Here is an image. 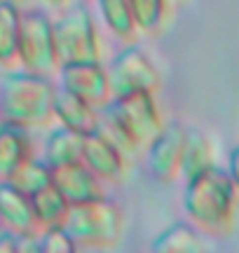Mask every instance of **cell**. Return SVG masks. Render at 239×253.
<instances>
[{
    "instance_id": "cell-1",
    "label": "cell",
    "mask_w": 239,
    "mask_h": 253,
    "mask_svg": "<svg viewBox=\"0 0 239 253\" xmlns=\"http://www.w3.org/2000/svg\"><path fill=\"white\" fill-rule=\"evenodd\" d=\"M237 185L230 173L218 167L185 181L183 207L199 232L223 239L237 230Z\"/></svg>"
},
{
    "instance_id": "cell-2",
    "label": "cell",
    "mask_w": 239,
    "mask_h": 253,
    "mask_svg": "<svg viewBox=\"0 0 239 253\" xmlns=\"http://www.w3.org/2000/svg\"><path fill=\"white\" fill-rule=\"evenodd\" d=\"M54 94L49 75L12 68L0 82V115L28 131L47 129L54 120Z\"/></svg>"
},
{
    "instance_id": "cell-3",
    "label": "cell",
    "mask_w": 239,
    "mask_h": 253,
    "mask_svg": "<svg viewBox=\"0 0 239 253\" xmlns=\"http://www.w3.org/2000/svg\"><path fill=\"white\" fill-rule=\"evenodd\" d=\"M64 227L75 242V249L103 251L120 244L124 232V213L115 202L101 195L87 202L71 204Z\"/></svg>"
},
{
    "instance_id": "cell-4",
    "label": "cell",
    "mask_w": 239,
    "mask_h": 253,
    "mask_svg": "<svg viewBox=\"0 0 239 253\" xmlns=\"http://www.w3.org/2000/svg\"><path fill=\"white\" fill-rule=\"evenodd\" d=\"M59 63L61 61H59V54H56L52 17L42 9H21L17 66L21 71L52 78L59 71Z\"/></svg>"
},
{
    "instance_id": "cell-5",
    "label": "cell",
    "mask_w": 239,
    "mask_h": 253,
    "mask_svg": "<svg viewBox=\"0 0 239 253\" xmlns=\"http://www.w3.org/2000/svg\"><path fill=\"white\" fill-rule=\"evenodd\" d=\"M64 14L52 21L59 61H101V40L94 17L84 5H68Z\"/></svg>"
},
{
    "instance_id": "cell-6",
    "label": "cell",
    "mask_w": 239,
    "mask_h": 253,
    "mask_svg": "<svg viewBox=\"0 0 239 253\" xmlns=\"http://www.w3.org/2000/svg\"><path fill=\"white\" fill-rule=\"evenodd\" d=\"M106 113L136 141L138 148L150 143L164 126L153 91H131V94L113 96L106 106Z\"/></svg>"
},
{
    "instance_id": "cell-7",
    "label": "cell",
    "mask_w": 239,
    "mask_h": 253,
    "mask_svg": "<svg viewBox=\"0 0 239 253\" xmlns=\"http://www.w3.org/2000/svg\"><path fill=\"white\" fill-rule=\"evenodd\" d=\"M108 84L113 96L131 94V91H153L162 87V75L138 47L127 45L108 66Z\"/></svg>"
},
{
    "instance_id": "cell-8",
    "label": "cell",
    "mask_w": 239,
    "mask_h": 253,
    "mask_svg": "<svg viewBox=\"0 0 239 253\" xmlns=\"http://www.w3.org/2000/svg\"><path fill=\"white\" fill-rule=\"evenodd\" d=\"M59 78H61V89L73 91L94 108H106L113 99L111 84H108V73L101 61H68L59 63Z\"/></svg>"
},
{
    "instance_id": "cell-9",
    "label": "cell",
    "mask_w": 239,
    "mask_h": 253,
    "mask_svg": "<svg viewBox=\"0 0 239 253\" xmlns=\"http://www.w3.org/2000/svg\"><path fill=\"white\" fill-rule=\"evenodd\" d=\"M185 136H188V131L181 125H169V126H162L159 134L148 143V167H150V173L159 183H164V185L181 178Z\"/></svg>"
},
{
    "instance_id": "cell-10",
    "label": "cell",
    "mask_w": 239,
    "mask_h": 253,
    "mask_svg": "<svg viewBox=\"0 0 239 253\" xmlns=\"http://www.w3.org/2000/svg\"><path fill=\"white\" fill-rule=\"evenodd\" d=\"M80 162L99 178L101 183L120 185L127 176V155L106 138V136L94 129L82 136V155Z\"/></svg>"
},
{
    "instance_id": "cell-11",
    "label": "cell",
    "mask_w": 239,
    "mask_h": 253,
    "mask_svg": "<svg viewBox=\"0 0 239 253\" xmlns=\"http://www.w3.org/2000/svg\"><path fill=\"white\" fill-rule=\"evenodd\" d=\"M52 185H54L71 204L87 202V199L101 197L103 195L101 181H99L80 160H78V162L52 167Z\"/></svg>"
},
{
    "instance_id": "cell-12",
    "label": "cell",
    "mask_w": 239,
    "mask_h": 253,
    "mask_svg": "<svg viewBox=\"0 0 239 253\" xmlns=\"http://www.w3.org/2000/svg\"><path fill=\"white\" fill-rule=\"evenodd\" d=\"M0 225L14 235H28L40 230L31 197L19 192L7 181H0Z\"/></svg>"
},
{
    "instance_id": "cell-13",
    "label": "cell",
    "mask_w": 239,
    "mask_h": 253,
    "mask_svg": "<svg viewBox=\"0 0 239 253\" xmlns=\"http://www.w3.org/2000/svg\"><path fill=\"white\" fill-rule=\"evenodd\" d=\"M54 120L80 134H89L99 125V108L75 96L73 91L56 87L54 94Z\"/></svg>"
},
{
    "instance_id": "cell-14",
    "label": "cell",
    "mask_w": 239,
    "mask_h": 253,
    "mask_svg": "<svg viewBox=\"0 0 239 253\" xmlns=\"http://www.w3.org/2000/svg\"><path fill=\"white\" fill-rule=\"evenodd\" d=\"M33 155L28 129L2 120L0 125V181H5L26 157Z\"/></svg>"
},
{
    "instance_id": "cell-15",
    "label": "cell",
    "mask_w": 239,
    "mask_h": 253,
    "mask_svg": "<svg viewBox=\"0 0 239 253\" xmlns=\"http://www.w3.org/2000/svg\"><path fill=\"white\" fill-rule=\"evenodd\" d=\"M155 253H204L206 251V239L204 232H199L195 225L188 223H174L164 232H159L153 242Z\"/></svg>"
},
{
    "instance_id": "cell-16",
    "label": "cell",
    "mask_w": 239,
    "mask_h": 253,
    "mask_svg": "<svg viewBox=\"0 0 239 253\" xmlns=\"http://www.w3.org/2000/svg\"><path fill=\"white\" fill-rule=\"evenodd\" d=\"M216 167V148L213 141L202 131H188L183 148V162H181V176L185 181L199 176Z\"/></svg>"
},
{
    "instance_id": "cell-17",
    "label": "cell",
    "mask_w": 239,
    "mask_h": 253,
    "mask_svg": "<svg viewBox=\"0 0 239 253\" xmlns=\"http://www.w3.org/2000/svg\"><path fill=\"white\" fill-rule=\"evenodd\" d=\"M82 136L84 134L73 131V129H68L64 125L52 129L45 141V162L49 167L78 162L80 155H82Z\"/></svg>"
},
{
    "instance_id": "cell-18",
    "label": "cell",
    "mask_w": 239,
    "mask_h": 253,
    "mask_svg": "<svg viewBox=\"0 0 239 253\" xmlns=\"http://www.w3.org/2000/svg\"><path fill=\"white\" fill-rule=\"evenodd\" d=\"M19 28H21V9L0 0V66L17 68Z\"/></svg>"
},
{
    "instance_id": "cell-19",
    "label": "cell",
    "mask_w": 239,
    "mask_h": 253,
    "mask_svg": "<svg viewBox=\"0 0 239 253\" xmlns=\"http://www.w3.org/2000/svg\"><path fill=\"white\" fill-rule=\"evenodd\" d=\"M31 204H33V213H36V220L40 230L42 227H52V225H64L68 207H71V202L52 183L47 188L38 190L36 195H31Z\"/></svg>"
},
{
    "instance_id": "cell-20",
    "label": "cell",
    "mask_w": 239,
    "mask_h": 253,
    "mask_svg": "<svg viewBox=\"0 0 239 253\" xmlns=\"http://www.w3.org/2000/svg\"><path fill=\"white\" fill-rule=\"evenodd\" d=\"M96 2H99V12H101L108 31L124 45H131L138 36V28L131 17L129 0H96Z\"/></svg>"
},
{
    "instance_id": "cell-21",
    "label": "cell",
    "mask_w": 239,
    "mask_h": 253,
    "mask_svg": "<svg viewBox=\"0 0 239 253\" xmlns=\"http://www.w3.org/2000/svg\"><path fill=\"white\" fill-rule=\"evenodd\" d=\"M5 181L9 185H14L19 192H24V195L31 197V195H36L38 190L47 188L52 183V167L45 160H36L31 155V157H26L14 171L9 173Z\"/></svg>"
},
{
    "instance_id": "cell-22",
    "label": "cell",
    "mask_w": 239,
    "mask_h": 253,
    "mask_svg": "<svg viewBox=\"0 0 239 253\" xmlns=\"http://www.w3.org/2000/svg\"><path fill=\"white\" fill-rule=\"evenodd\" d=\"M169 7H171L169 0H129V9L136 21L138 33L148 36H157L164 28Z\"/></svg>"
},
{
    "instance_id": "cell-23",
    "label": "cell",
    "mask_w": 239,
    "mask_h": 253,
    "mask_svg": "<svg viewBox=\"0 0 239 253\" xmlns=\"http://www.w3.org/2000/svg\"><path fill=\"white\" fill-rule=\"evenodd\" d=\"M38 249L40 253H73L75 242L71 239V235L66 232L64 225H52L38 230Z\"/></svg>"
},
{
    "instance_id": "cell-24",
    "label": "cell",
    "mask_w": 239,
    "mask_h": 253,
    "mask_svg": "<svg viewBox=\"0 0 239 253\" xmlns=\"http://www.w3.org/2000/svg\"><path fill=\"white\" fill-rule=\"evenodd\" d=\"M96 129H99V131H101V134L106 136V138H108V141H111L115 148H120V150L127 155V157L141 150L136 141H134V138H131V136H129L127 131H124V129H122V126H120L118 122L111 118V115H108V113H106V120L99 118V125H96Z\"/></svg>"
},
{
    "instance_id": "cell-25",
    "label": "cell",
    "mask_w": 239,
    "mask_h": 253,
    "mask_svg": "<svg viewBox=\"0 0 239 253\" xmlns=\"http://www.w3.org/2000/svg\"><path fill=\"white\" fill-rule=\"evenodd\" d=\"M0 253H17V235L5 227L0 232Z\"/></svg>"
},
{
    "instance_id": "cell-26",
    "label": "cell",
    "mask_w": 239,
    "mask_h": 253,
    "mask_svg": "<svg viewBox=\"0 0 239 253\" xmlns=\"http://www.w3.org/2000/svg\"><path fill=\"white\" fill-rule=\"evenodd\" d=\"M237 164H239V153H237V148L230 153V169H225V171L232 176V181H237L239 183V171H237Z\"/></svg>"
},
{
    "instance_id": "cell-27",
    "label": "cell",
    "mask_w": 239,
    "mask_h": 253,
    "mask_svg": "<svg viewBox=\"0 0 239 253\" xmlns=\"http://www.w3.org/2000/svg\"><path fill=\"white\" fill-rule=\"evenodd\" d=\"M42 7H47V9H66L73 0H38Z\"/></svg>"
},
{
    "instance_id": "cell-28",
    "label": "cell",
    "mask_w": 239,
    "mask_h": 253,
    "mask_svg": "<svg viewBox=\"0 0 239 253\" xmlns=\"http://www.w3.org/2000/svg\"><path fill=\"white\" fill-rule=\"evenodd\" d=\"M5 2H9V5H14V7H19V9H26V7H31L33 0H5Z\"/></svg>"
},
{
    "instance_id": "cell-29",
    "label": "cell",
    "mask_w": 239,
    "mask_h": 253,
    "mask_svg": "<svg viewBox=\"0 0 239 253\" xmlns=\"http://www.w3.org/2000/svg\"><path fill=\"white\" fill-rule=\"evenodd\" d=\"M169 2H188V0H169Z\"/></svg>"
}]
</instances>
